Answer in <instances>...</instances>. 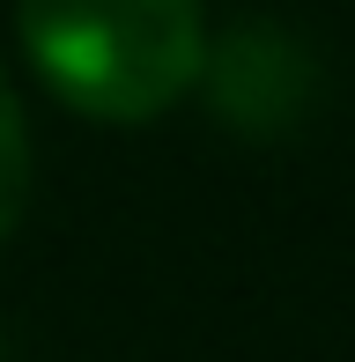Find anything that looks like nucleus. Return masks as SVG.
<instances>
[{
    "mask_svg": "<svg viewBox=\"0 0 355 362\" xmlns=\"http://www.w3.org/2000/svg\"><path fill=\"white\" fill-rule=\"evenodd\" d=\"M23 192H30V134H23V104H15V81L0 67V237L23 215Z\"/></svg>",
    "mask_w": 355,
    "mask_h": 362,
    "instance_id": "f03ea898",
    "label": "nucleus"
},
{
    "mask_svg": "<svg viewBox=\"0 0 355 362\" xmlns=\"http://www.w3.org/2000/svg\"><path fill=\"white\" fill-rule=\"evenodd\" d=\"M30 67L74 111L134 126L200 81V0H15Z\"/></svg>",
    "mask_w": 355,
    "mask_h": 362,
    "instance_id": "f257e3e1",
    "label": "nucleus"
}]
</instances>
